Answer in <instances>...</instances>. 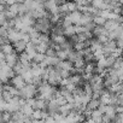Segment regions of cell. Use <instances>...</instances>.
<instances>
[{
	"mask_svg": "<svg viewBox=\"0 0 123 123\" xmlns=\"http://www.w3.org/2000/svg\"><path fill=\"white\" fill-rule=\"evenodd\" d=\"M43 6H45L46 11H47L49 15H53V13L59 12V11H58L59 5L57 4L55 0H46V1H43Z\"/></svg>",
	"mask_w": 123,
	"mask_h": 123,
	"instance_id": "cell-3",
	"label": "cell"
},
{
	"mask_svg": "<svg viewBox=\"0 0 123 123\" xmlns=\"http://www.w3.org/2000/svg\"><path fill=\"white\" fill-rule=\"evenodd\" d=\"M85 64H86V60L83 57H79L74 60V67L76 69H83L85 68Z\"/></svg>",
	"mask_w": 123,
	"mask_h": 123,
	"instance_id": "cell-18",
	"label": "cell"
},
{
	"mask_svg": "<svg viewBox=\"0 0 123 123\" xmlns=\"http://www.w3.org/2000/svg\"><path fill=\"white\" fill-rule=\"evenodd\" d=\"M0 49H1V51L5 53V55H6V54H10V53L16 52V51H15V47H13V43H12V42H10V41L4 42L1 46H0Z\"/></svg>",
	"mask_w": 123,
	"mask_h": 123,
	"instance_id": "cell-8",
	"label": "cell"
},
{
	"mask_svg": "<svg viewBox=\"0 0 123 123\" xmlns=\"http://www.w3.org/2000/svg\"><path fill=\"white\" fill-rule=\"evenodd\" d=\"M3 91H4V83H3L1 81H0V94L3 93Z\"/></svg>",
	"mask_w": 123,
	"mask_h": 123,
	"instance_id": "cell-42",
	"label": "cell"
},
{
	"mask_svg": "<svg viewBox=\"0 0 123 123\" xmlns=\"http://www.w3.org/2000/svg\"><path fill=\"white\" fill-rule=\"evenodd\" d=\"M81 16H82V12L76 10V11H73V12H69V17L73 22V24H80V21H81Z\"/></svg>",
	"mask_w": 123,
	"mask_h": 123,
	"instance_id": "cell-9",
	"label": "cell"
},
{
	"mask_svg": "<svg viewBox=\"0 0 123 123\" xmlns=\"http://www.w3.org/2000/svg\"><path fill=\"white\" fill-rule=\"evenodd\" d=\"M110 121H112L107 115H103V122H110Z\"/></svg>",
	"mask_w": 123,
	"mask_h": 123,
	"instance_id": "cell-40",
	"label": "cell"
},
{
	"mask_svg": "<svg viewBox=\"0 0 123 123\" xmlns=\"http://www.w3.org/2000/svg\"><path fill=\"white\" fill-rule=\"evenodd\" d=\"M93 55H94V60L97 62V60L101 59L103 57H105V53H104L103 48H99V49H97V51L93 52Z\"/></svg>",
	"mask_w": 123,
	"mask_h": 123,
	"instance_id": "cell-26",
	"label": "cell"
},
{
	"mask_svg": "<svg viewBox=\"0 0 123 123\" xmlns=\"http://www.w3.org/2000/svg\"><path fill=\"white\" fill-rule=\"evenodd\" d=\"M21 111L25 115V116H28V117H31V115H33V111H34V107L31 106V105H29L28 103H25L23 106H21Z\"/></svg>",
	"mask_w": 123,
	"mask_h": 123,
	"instance_id": "cell-17",
	"label": "cell"
},
{
	"mask_svg": "<svg viewBox=\"0 0 123 123\" xmlns=\"http://www.w3.org/2000/svg\"><path fill=\"white\" fill-rule=\"evenodd\" d=\"M5 6L6 5H3V4H0V13H1V12H4L6 9H5Z\"/></svg>",
	"mask_w": 123,
	"mask_h": 123,
	"instance_id": "cell-41",
	"label": "cell"
},
{
	"mask_svg": "<svg viewBox=\"0 0 123 123\" xmlns=\"http://www.w3.org/2000/svg\"><path fill=\"white\" fill-rule=\"evenodd\" d=\"M119 25V23H117L115 19H106V22L104 23V27L106 30L111 31V30H115L117 27Z\"/></svg>",
	"mask_w": 123,
	"mask_h": 123,
	"instance_id": "cell-12",
	"label": "cell"
},
{
	"mask_svg": "<svg viewBox=\"0 0 123 123\" xmlns=\"http://www.w3.org/2000/svg\"><path fill=\"white\" fill-rule=\"evenodd\" d=\"M68 4V9H69V12H73V11H76L77 10V5L75 1H69L67 3Z\"/></svg>",
	"mask_w": 123,
	"mask_h": 123,
	"instance_id": "cell-32",
	"label": "cell"
},
{
	"mask_svg": "<svg viewBox=\"0 0 123 123\" xmlns=\"http://www.w3.org/2000/svg\"><path fill=\"white\" fill-rule=\"evenodd\" d=\"M3 98H4V100L5 101H10L11 100V98H12V95H11V93L9 92V91H3Z\"/></svg>",
	"mask_w": 123,
	"mask_h": 123,
	"instance_id": "cell-35",
	"label": "cell"
},
{
	"mask_svg": "<svg viewBox=\"0 0 123 123\" xmlns=\"http://www.w3.org/2000/svg\"><path fill=\"white\" fill-rule=\"evenodd\" d=\"M116 43H117V47H121V48H123V36H122V37H118V39H116Z\"/></svg>",
	"mask_w": 123,
	"mask_h": 123,
	"instance_id": "cell-37",
	"label": "cell"
},
{
	"mask_svg": "<svg viewBox=\"0 0 123 123\" xmlns=\"http://www.w3.org/2000/svg\"><path fill=\"white\" fill-rule=\"evenodd\" d=\"M71 24H73V22H71V19H70V17H69V13H67V15L63 17L62 25H63V27H69V25H71Z\"/></svg>",
	"mask_w": 123,
	"mask_h": 123,
	"instance_id": "cell-28",
	"label": "cell"
},
{
	"mask_svg": "<svg viewBox=\"0 0 123 123\" xmlns=\"http://www.w3.org/2000/svg\"><path fill=\"white\" fill-rule=\"evenodd\" d=\"M93 22L95 23V25H104V23L106 22V19L103 16L97 15V16H93Z\"/></svg>",
	"mask_w": 123,
	"mask_h": 123,
	"instance_id": "cell-23",
	"label": "cell"
},
{
	"mask_svg": "<svg viewBox=\"0 0 123 123\" xmlns=\"http://www.w3.org/2000/svg\"><path fill=\"white\" fill-rule=\"evenodd\" d=\"M34 109H39V110L47 109V101L41 99V98H36L35 99V104H34Z\"/></svg>",
	"mask_w": 123,
	"mask_h": 123,
	"instance_id": "cell-15",
	"label": "cell"
},
{
	"mask_svg": "<svg viewBox=\"0 0 123 123\" xmlns=\"http://www.w3.org/2000/svg\"><path fill=\"white\" fill-rule=\"evenodd\" d=\"M22 40L24 41V42H29L30 41V35L28 34V33H23V35H22Z\"/></svg>",
	"mask_w": 123,
	"mask_h": 123,
	"instance_id": "cell-36",
	"label": "cell"
},
{
	"mask_svg": "<svg viewBox=\"0 0 123 123\" xmlns=\"http://www.w3.org/2000/svg\"><path fill=\"white\" fill-rule=\"evenodd\" d=\"M18 6H19V3H15V4L7 6L6 9H7L10 12H12L15 16H18Z\"/></svg>",
	"mask_w": 123,
	"mask_h": 123,
	"instance_id": "cell-24",
	"label": "cell"
},
{
	"mask_svg": "<svg viewBox=\"0 0 123 123\" xmlns=\"http://www.w3.org/2000/svg\"><path fill=\"white\" fill-rule=\"evenodd\" d=\"M3 62H5V53L0 49V63H3Z\"/></svg>",
	"mask_w": 123,
	"mask_h": 123,
	"instance_id": "cell-38",
	"label": "cell"
},
{
	"mask_svg": "<svg viewBox=\"0 0 123 123\" xmlns=\"http://www.w3.org/2000/svg\"><path fill=\"white\" fill-rule=\"evenodd\" d=\"M51 41L53 43H58V45H62L63 42L67 41L64 34H51Z\"/></svg>",
	"mask_w": 123,
	"mask_h": 123,
	"instance_id": "cell-10",
	"label": "cell"
},
{
	"mask_svg": "<svg viewBox=\"0 0 123 123\" xmlns=\"http://www.w3.org/2000/svg\"><path fill=\"white\" fill-rule=\"evenodd\" d=\"M97 39H98V40H99L103 45H104V43H106V42L109 41V36H107V35H104V34L98 35V36H97Z\"/></svg>",
	"mask_w": 123,
	"mask_h": 123,
	"instance_id": "cell-34",
	"label": "cell"
},
{
	"mask_svg": "<svg viewBox=\"0 0 123 123\" xmlns=\"http://www.w3.org/2000/svg\"><path fill=\"white\" fill-rule=\"evenodd\" d=\"M45 57H46V54L45 53H40V52H37L36 54H35V57H34V62L35 63H40V62H42L43 59H45Z\"/></svg>",
	"mask_w": 123,
	"mask_h": 123,
	"instance_id": "cell-29",
	"label": "cell"
},
{
	"mask_svg": "<svg viewBox=\"0 0 123 123\" xmlns=\"http://www.w3.org/2000/svg\"><path fill=\"white\" fill-rule=\"evenodd\" d=\"M25 46H27V42H24L23 40H18V41L13 42V47H15V51H16L17 53H22V52H24Z\"/></svg>",
	"mask_w": 123,
	"mask_h": 123,
	"instance_id": "cell-13",
	"label": "cell"
},
{
	"mask_svg": "<svg viewBox=\"0 0 123 123\" xmlns=\"http://www.w3.org/2000/svg\"><path fill=\"white\" fill-rule=\"evenodd\" d=\"M7 33H9V29H7L5 25H1V27H0V36H1V37L7 39Z\"/></svg>",
	"mask_w": 123,
	"mask_h": 123,
	"instance_id": "cell-31",
	"label": "cell"
},
{
	"mask_svg": "<svg viewBox=\"0 0 123 123\" xmlns=\"http://www.w3.org/2000/svg\"><path fill=\"white\" fill-rule=\"evenodd\" d=\"M17 3H24V0H17Z\"/></svg>",
	"mask_w": 123,
	"mask_h": 123,
	"instance_id": "cell-43",
	"label": "cell"
},
{
	"mask_svg": "<svg viewBox=\"0 0 123 123\" xmlns=\"http://www.w3.org/2000/svg\"><path fill=\"white\" fill-rule=\"evenodd\" d=\"M35 46H36V51L40 52V53H46L47 48L49 47V45H48V43H45V42H39V43L35 45Z\"/></svg>",
	"mask_w": 123,
	"mask_h": 123,
	"instance_id": "cell-20",
	"label": "cell"
},
{
	"mask_svg": "<svg viewBox=\"0 0 123 123\" xmlns=\"http://www.w3.org/2000/svg\"><path fill=\"white\" fill-rule=\"evenodd\" d=\"M69 79H70V81H71L74 85H76V86H80L81 83L85 82V81L82 80V75H80L79 73H76V74H71Z\"/></svg>",
	"mask_w": 123,
	"mask_h": 123,
	"instance_id": "cell-14",
	"label": "cell"
},
{
	"mask_svg": "<svg viewBox=\"0 0 123 123\" xmlns=\"http://www.w3.org/2000/svg\"><path fill=\"white\" fill-rule=\"evenodd\" d=\"M99 104H100L99 99H93V98H92V99L89 100V103L87 104V109H89V110H94V109H98Z\"/></svg>",
	"mask_w": 123,
	"mask_h": 123,
	"instance_id": "cell-21",
	"label": "cell"
},
{
	"mask_svg": "<svg viewBox=\"0 0 123 123\" xmlns=\"http://www.w3.org/2000/svg\"><path fill=\"white\" fill-rule=\"evenodd\" d=\"M45 54H46V55H49V57H54V55H57V51H55L52 46H49V47L47 48V51H46Z\"/></svg>",
	"mask_w": 123,
	"mask_h": 123,
	"instance_id": "cell-33",
	"label": "cell"
},
{
	"mask_svg": "<svg viewBox=\"0 0 123 123\" xmlns=\"http://www.w3.org/2000/svg\"><path fill=\"white\" fill-rule=\"evenodd\" d=\"M91 5L98 10L109 9V0H92Z\"/></svg>",
	"mask_w": 123,
	"mask_h": 123,
	"instance_id": "cell-7",
	"label": "cell"
},
{
	"mask_svg": "<svg viewBox=\"0 0 123 123\" xmlns=\"http://www.w3.org/2000/svg\"><path fill=\"white\" fill-rule=\"evenodd\" d=\"M5 62L10 65V67H15L18 62H19V59H18V53L17 52H13V53H10V54H6L5 55Z\"/></svg>",
	"mask_w": 123,
	"mask_h": 123,
	"instance_id": "cell-5",
	"label": "cell"
},
{
	"mask_svg": "<svg viewBox=\"0 0 123 123\" xmlns=\"http://www.w3.org/2000/svg\"><path fill=\"white\" fill-rule=\"evenodd\" d=\"M11 85H12V86H15V87H16V88H18V89H22V88L27 85V82L24 81V79H23V76H22V75L16 74L13 77H11Z\"/></svg>",
	"mask_w": 123,
	"mask_h": 123,
	"instance_id": "cell-4",
	"label": "cell"
},
{
	"mask_svg": "<svg viewBox=\"0 0 123 123\" xmlns=\"http://www.w3.org/2000/svg\"><path fill=\"white\" fill-rule=\"evenodd\" d=\"M103 112L99 110V109H94L92 110V118L94 119V122L99 123V122H103Z\"/></svg>",
	"mask_w": 123,
	"mask_h": 123,
	"instance_id": "cell-16",
	"label": "cell"
},
{
	"mask_svg": "<svg viewBox=\"0 0 123 123\" xmlns=\"http://www.w3.org/2000/svg\"><path fill=\"white\" fill-rule=\"evenodd\" d=\"M22 76H23V79H24V81H25L27 83H33V79H34V76H33L31 69L25 70V71L22 74Z\"/></svg>",
	"mask_w": 123,
	"mask_h": 123,
	"instance_id": "cell-19",
	"label": "cell"
},
{
	"mask_svg": "<svg viewBox=\"0 0 123 123\" xmlns=\"http://www.w3.org/2000/svg\"><path fill=\"white\" fill-rule=\"evenodd\" d=\"M68 52L69 51H67V49H59V51H57V57L60 59V60H64V59H68Z\"/></svg>",
	"mask_w": 123,
	"mask_h": 123,
	"instance_id": "cell-25",
	"label": "cell"
},
{
	"mask_svg": "<svg viewBox=\"0 0 123 123\" xmlns=\"http://www.w3.org/2000/svg\"><path fill=\"white\" fill-rule=\"evenodd\" d=\"M43 1H46V0H43Z\"/></svg>",
	"mask_w": 123,
	"mask_h": 123,
	"instance_id": "cell-45",
	"label": "cell"
},
{
	"mask_svg": "<svg viewBox=\"0 0 123 123\" xmlns=\"http://www.w3.org/2000/svg\"><path fill=\"white\" fill-rule=\"evenodd\" d=\"M5 3H6V6H10V5L17 3V0H5Z\"/></svg>",
	"mask_w": 123,
	"mask_h": 123,
	"instance_id": "cell-39",
	"label": "cell"
},
{
	"mask_svg": "<svg viewBox=\"0 0 123 123\" xmlns=\"http://www.w3.org/2000/svg\"><path fill=\"white\" fill-rule=\"evenodd\" d=\"M104 115H107V116L113 121V118H115L116 115H117L116 109H115V105H112V104H107L106 107H105V112H104Z\"/></svg>",
	"mask_w": 123,
	"mask_h": 123,
	"instance_id": "cell-11",
	"label": "cell"
},
{
	"mask_svg": "<svg viewBox=\"0 0 123 123\" xmlns=\"http://www.w3.org/2000/svg\"><path fill=\"white\" fill-rule=\"evenodd\" d=\"M22 35H23V33L21 30H17L15 28H10L9 33H7V41L13 43L18 40H22Z\"/></svg>",
	"mask_w": 123,
	"mask_h": 123,
	"instance_id": "cell-2",
	"label": "cell"
},
{
	"mask_svg": "<svg viewBox=\"0 0 123 123\" xmlns=\"http://www.w3.org/2000/svg\"><path fill=\"white\" fill-rule=\"evenodd\" d=\"M37 94V86L34 83H27L22 89H19V97L22 98H33Z\"/></svg>",
	"mask_w": 123,
	"mask_h": 123,
	"instance_id": "cell-1",
	"label": "cell"
},
{
	"mask_svg": "<svg viewBox=\"0 0 123 123\" xmlns=\"http://www.w3.org/2000/svg\"><path fill=\"white\" fill-rule=\"evenodd\" d=\"M24 52H25V53L28 54V57L33 60V59H34V57H35V54L37 53V51H36V46H35L31 41H29V42L27 43V46H25Z\"/></svg>",
	"mask_w": 123,
	"mask_h": 123,
	"instance_id": "cell-6",
	"label": "cell"
},
{
	"mask_svg": "<svg viewBox=\"0 0 123 123\" xmlns=\"http://www.w3.org/2000/svg\"><path fill=\"white\" fill-rule=\"evenodd\" d=\"M112 68H115V69L123 68V57H118V58H116V60H115V63H113Z\"/></svg>",
	"mask_w": 123,
	"mask_h": 123,
	"instance_id": "cell-27",
	"label": "cell"
},
{
	"mask_svg": "<svg viewBox=\"0 0 123 123\" xmlns=\"http://www.w3.org/2000/svg\"><path fill=\"white\" fill-rule=\"evenodd\" d=\"M74 34H76V31H75V25H69V27H64V35L65 36H71V35H74Z\"/></svg>",
	"mask_w": 123,
	"mask_h": 123,
	"instance_id": "cell-22",
	"label": "cell"
},
{
	"mask_svg": "<svg viewBox=\"0 0 123 123\" xmlns=\"http://www.w3.org/2000/svg\"><path fill=\"white\" fill-rule=\"evenodd\" d=\"M3 121L4 122H9V121H12V113L9 112V111H3Z\"/></svg>",
	"mask_w": 123,
	"mask_h": 123,
	"instance_id": "cell-30",
	"label": "cell"
},
{
	"mask_svg": "<svg viewBox=\"0 0 123 123\" xmlns=\"http://www.w3.org/2000/svg\"><path fill=\"white\" fill-rule=\"evenodd\" d=\"M121 27H122V29H123V22H122V23H121Z\"/></svg>",
	"mask_w": 123,
	"mask_h": 123,
	"instance_id": "cell-44",
	"label": "cell"
}]
</instances>
